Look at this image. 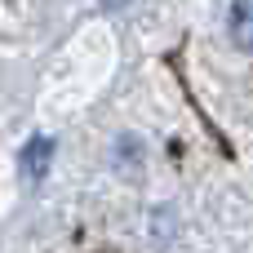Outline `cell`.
I'll list each match as a JSON object with an SVG mask.
<instances>
[{
    "mask_svg": "<svg viewBox=\"0 0 253 253\" xmlns=\"http://www.w3.org/2000/svg\"><path fill=\"white\" fill-rule=\"evenodd\" d=\"M231 40L240 49H253V0H236V9H231Z\"/></svg>",
    "mask_w": 253,
    "mask_h": 253,
    "instance_id": "6da1fadb",
    "label": "cell"
},
{
    "mask_svg": "<svg viewBox=\"0 0 253 253\" xmlns=\"http://www.w3.org/2000/svg\"><path fill=\"white\" fill-rule=\"evenodd\" d=\"M49 156H53V142H49V138L27 142V151H22V173L40 178V173H44V165H49Z\"/></svg>",
    "mask_w": 253,
    "mask_h": 253,
    "instance_id": "7a4b0ae2",
    "label": "cell"
},
{
    "mask_svg": "<svg viewBox=\"0 0 253 253\" xmlns=\"http://www.w3.org/2000/svg\"><path fill=\"white\" fill-rule=\"evenodd\" d=\"M102 4H107V9H120V4H129V0H102Z\"/></svg>",
    "mask_w": 253,
    "mask_h": 253,
    "instance_id": "3957f363",
    "label": "cell"
}]
</instances>
